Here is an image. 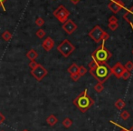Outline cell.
<instances>
[{"label": "cell", "mask_w": 133, "mask_h": 131, "mask_svg": "<svg viewBox=\"0 0 133 131\" xmlns=\"http://www.w3.org/2000/svg\"><path fill=\"white\" fill-rule=\"evenodd\" d=\"M74 105L77 106V108L81 112L85 113L94 105V100L88 95L87 89H85L74 99Z\"/></svg>", "instance_id": "6da1fadb"}, {"label": "cell", "mask_w": 133, "mask_h": 131, "mask_svg": "<svg viewBox=\"0 0 133 131\" xmlns=\"http://www.w3.org/2000/svg\"><path fill=\"white\" fill-rule=\"evenodd\" d=\"M91 76H94V78L99 82V83H102L106 82V80L109 79L110 76H111V67L108 64H101L98 65L95 68L90 70Z\"/></svg>", "instance_id": "7a4b0ae2"}, {"label": "cell", "mask_w": 133, "mask_h": 131, "mask_svg": "<svg viewBox=\"0 0 133 131\" xmlns=\"http://www.w3.org/2000/svg\"><path fill=\"white\" fill-rule=\"evenodd\" d=\"M92 60L95 61L97 64H106L110 58L111 57V53L109 51L107 48L104 47V41L102 42V45L101 47L97 48L92 54H91Z\"/></svg>", "instance_id": "3957f363"}, {"label": "cell", "mask_w": 133, "mask_h": 131, "mask_svg": "<svg viewBox=\"0 0 133 131\" xmlns=\"http://www.w3.org/2000/svg\"><path fill=\"white\" fill-rule=\"evenodd\" d=\"M89 37L94 41L95 43H99L100 41L108 40L110 38V35L105 32L100 26H95L89 32Z\"/></svg>", "instance_id": "277c9868"}, {"label": "cell", "mask_w": 133, "mask_h": 131, "mask_svg": "<svg viewBox=\"0 0 133 131\" xmlns=\"http://www.w3.org/2000/svg\"><path fill=\"white\" fill-rule=\"evenodd\" d=\"M74 50H75V46L68 39H64L57 46V51H59L64 57H68Z\"/></svg>", "instance_id": "5b68a950"}, {"label": "cell", "mask_w": 133, "mask_h": 131, "mask_svg": "<svg viewBox=\"0 0 133 131\" xmlns=\"http://www.w3.org/2000/svg\"><path fill=\"white\" fill-rule=\"evenodd\" d=\"M54 16H55V18L61 23H64L67 19H68L69 16H70V12L69 10L64 7V5H61L54 11Z\"/></svg>", "instance_id": "8992f818"}, {"label": "cell", "mask_w": 133, "mask_h": 131, "mask_svg": "<svg viewBox=\"0 0 133 131\" xmlns=\"http://www.w3.org/2000/svg\"><path fill=\"white\" fill-rule=\"evenodd\" d=\"M31 74L37 81H41L44 76H46L48 75V71L41 64H38V66L35 69L31 70Z\"/></svg>", "instance_id": "52a82bcc"}, {"label": "cell", "mask_w": 133, "mask_h": 131, "mask_svg": "<svg viewBox=\"0 0 133 131\" xmlns=\"http://www.w3.org/2000/svg\"><path fill=\"white\" fill-rule=\"evenodd\" d=\"M108 7L110 8V11H112L114 14H116V13H118L119 10L124 8L125 5L121 0H110V2L108 5Z\"/></svg>", "instance_id": "ba28073f"}, {"label": "cell", "mask_w": 133, "mask_h": 131, "mask_svg": "<svg viewBox=\"0 0 133 131\" xmlns=\"http://www.w3.org/2000/svg\"><path fill=\"white\" fill-rule=\"evenodd\" d=\"M63 27V29L68 34V35H72V34L77 29V25H76L72 19H67L66 21L63 24V27Z\"/></svg>", "instance_id": "9c48e42d"}, {"label": "cell", "mask_w": 133, "mask_h": 131, "mask_svg": "<svg viewBox=\"0 0 133 131\" xmlns=\"http://www.w3.org/2000/svg\"><path fill=\"white\" fill-rule=\"evenodd\" d=\"M125 70H126V69H125L124 66L121 64V63L118 62L113 66V68H111V73L117 78H121V75H122V73L124 72Z\"/></svg>", "instance_id": "30bf717a"}, {"label": "cell", "mask_w": 133, "mask_h": 131, "mask_svg": "<svg viewBox=\"0 0 133 131\" xmlns=\"http://www.w3.org/2000/svg\"><path fill=\"white\" fill-rule=\"evenodd\" d=\"M42 46H43V48L45 50V51H47V52L51 51V50L54 48V40L50 37H46V38L43 41Z\"/></svg>", "instance_id": "8fae6325"}, {"label": "cell", "mask_w": 133, "mask_h": 131, "mask_svg": "<svg viewBox=\"0 0 133 131\" xmlns=\"http://www.w3.org/2000/svg\"><path fill=\"white\" fill-rule=\"evenodd\" d=\"M123 18H124V19L126 20V21L128 22L130 26H131L132 28H133V5H132L131 8L129 9V10H127V13L126 14H124Z\"/></svg>", "instance_id": "7c38bea8"}, {"label": "cell", "mask_w": 133, "mask_h": 131, "mask_svg": "<svg viewBox=\"0 0 133 131\" xmlns=\"http://www.w3.org/2000/svg\"><path fill=\"white\" fill-rule=\"evenodd\" d=\"M26 57L29 59L30 61H34L38 57V53H37L35 49L32 48V49H30L29 51L26 53Z\"/></svg>", "instance_id": "4fadbf2b"}, {"label": "cell", "mask_w": 133, "mask_h": 131, "mask_svg": "<svg viewBox=\"0 0 133 131\" xmlns=\"http://www.w3.org/2000/svg\"><path fill=\"white\" fill-rule=\"evenodd\" d=\"M57 122H58V119L54 115H50L49 117L46 118V123H47L49 126L53 127L55 124H57Z\"/></svg>", "instance_id": "5bb4252c"}, {"label": "cell", "mask_w": 133, "mask_h": 131, "mask_svg": "<svg viewBox=\"0 0 133 131\" xmlns=\"http://www.w3.org/2000/svg\"><path fill=\"white\" fill-rule=\"evenodd\" d=\"M78 70H79V66H77V64L74 63L68 67V72L70 73V75H74V74H77Z\"/></svg>", "instance_id": "9a60e30c"}, {"label": "cell", "mask_w": 133, "mask_h": 131, "mask_svg": "<svg viewBox=\"0 0 133 131\" xmlns=\"http://www.w3.org/2000/svg\"><path fill=\"white\" fill-rule=\"evenodd\" d=\"M115 106L118 108V109H123V108H125V106H126V103H125V101L123 100V99H121V98H119V99H118L117 101L115 102Z\"/></svg>", "instance_id": "2e32d148"}, {"label": "cell", "mask_w": 133, "mask_h": 131, "mask_svg": "<svg viewBox=\"0 0 133 131\" xmlns=\"http://www.w3.org/2000/svg\"><path fill=\"white\" fill-rule=\"evenodd\" d=\"M12 37H13L12 34H11L10 31H8V30H5V32L2 34V38H3L5 41H6V42H9V41L12 39Z\"/></svg>", "instance_id": "e0dca14e"}, {"label": "cell", "mask_w": 133, "mask_h": 131, "mask_svg": "<svg viewBox=\"0 0 133 131\" xmlns=\"http://www.w3.org/2000/svg\"><path fill=\"white\" fill-rule=\"evenodd\" d=\"M72 119H70L69 117H66V118L63 119V126L64 127V128H71V127H72Z\"/></svg>", "instance_id": "ac0fdd59"}, {"label": "cell", "mask_w": 133, "mask_h": 131, "mask_svg": "<svg viewBox=\"0 0 133 131\" xmlns=\"http://www.w3.org/2000/svg\"><path fill=\"white\" fill-rule=\"evenodd\" d=\"M103 89H104V87H103V84H102V83H99V82H98V83L94 86V90L96 91L97 93L102 92V91H103Z\"/></svg>", "instance_id": "d6986e66"}, {"label": "cell", "mask_w": 133, "mask_h": 131, "mask_svg": "<svg viewBox=\"0 0 133 131\" xmlns=\"http://www.w3.org/2000/svg\"><path fill=\"white\" fill-rule=\"evenodd\" d=\"M35 35H36V37H38V38L42 39V38H44V37H45L46 33H45V31H44V29L40 28V29H38V30L36 31Z\"/></svg>", "instance_id": "ffe728a7"}, {"label": "cell", "mask_w": 133, "mask_h": 131, "mask_svg": "<svg viewBox=\"0 0 133 131\" xmlns=\"http://www.w3.org/2000/svg\"><path fill=\"white\" fill-rule=\"evenodd\" d=\"M130 76H131V73H130V71L125 70L124 72L122 73V75H121V78H123V79H124V80H128L129 78H130Z\"/></svg>", "instance_id": "44dd1931"}, {"label": "cell", "mask_w": 133, "mask_h": 131, "mask_svg": "<svg viewBox=\"0 0 133 131\" xmlns=\"http://www.w3.org/2000/svg\"><path fill=\"white\" fill-rule=\"evenodd\" d=\"M121 118H122L123 120H127V119L130 117V113L127 111V110H123V111L121 113Z\"/></svg>", "instance_id": "7402d4cb"}, {"label": "cell", "mask_w": 133, "mask_h": 131, "mask_svg": "<svg viewBox=\"0 0 133 131\" xmlns=\"http://www.w3.org/2000/svg\"><path fill=\"white\" fill-rule=\"evenodd\" d=\"M35 25L39 27H43V26L44 25V20L43 19L42 17H37L36 19H35Z\"/></svg>", "instance_id": "603a6c76"}, {"label": "cell", "mask_w": 133, "mask_h": 131, "mask_svg": "<svg viewBox=\"0 0 133 131\" xmlns=\"http://www.w3.org/2000/svg\"><path fill=\"white\" fill-rule=\"evenodd\" d=\"M124 67L127 71H130V72L131 70H133V62H131V61H128V62L125 64Z\"/></svg>", "instance_id": "cb8c5ba5"}, {"label": "cell", "mask_w": 133, "mask_h": 131, "mask_svg": "<svg viewBox=\"0 0 133 131\" xmlns=\"http://www.w3.org/2000/svg\"><path fill=\"white\" fill-rule=\"evenodd\" d=\"M87 73V69L85 68L84 67H82V66H81L79 67V70H78V74L80 75V76H83L84 75Z\"/></svg>", "instance_id": "d4e9b609"}, {"label": "cell", "mask_w": 133, "mask_h": 131, "mask_svg": "<svg viewBox=\"0 0 133 131\" xmlns=\"http://www.w3.org/2000/svg\"><path fill=\"white\" fill-rule=\"evenodd\" d=\"M108 27H109V28H110L111 31H115L116 29L118 28L119 25H118V23H111V24H109Z\"/></svg>", "instance_id": "484cf974"}, {"label": "cell", "mask_w": 133, "mask_h": 131, "mask_svg": "<svg viewBox=\"0 0 133 131\" xmlns=\"http://www.w3.org/2000/svg\"><path fill=\"white\" fill-rule=\"evenodd\" d=\"M38 66V63L36 62L35 60H34V61H30V63H29V67L31 68V70H33V69H35V67Z\"/></svg>", "instance_id": "4316f807"}, {"label": "cell", "mask_w": 133, "mask_h": 131, "mask_svg": "<svg viewBox=\"0 0 133 131\" xmlns=\"http://www.w3.org/2000/svg\"><path fill=\"white\" fill-rule=\"evenodd\" d=\"M99 64H97L95 61H91V62H90L89 63V68H90V70H91V69H93V68H95V67H97Z\"/></svg>", "instance_id": "83f0119b"}, {"label": "cell", "mask_w": 133, "mask_h": 131, "mask_svg": "<svg viewBox=\"0 0 133 131\" xmlns=\"http://www.w3.org/2000/svg\"><path fill=\"white\" fill-rule=\"evenodd\" d=\"M118 19L115 16H111L110 18H109V24H111V23H117Z\"/></svg>", "instance_id": "f1b7e54d"}, {"label": "cell", "mask_w": 133, "mask_h": 131, "mask_svg": "<svg viewBox=\"0 0 133 131\" xmlns=\"http://www.w3.org/2000/svg\"><path fill=\"white\" fill-rule=\"evenodd\" d=\"M80 75L78 74H74V75H71V78H72V80H74V81H78V80L80 79Z\"/></svg>", "instance_id": "f546056e"}, {"label": "cell", "mask_w": 133, "mask_h": 131, "mask_svg": "<svg viewBox=\"0 0 133 131\" xmlns=\"http://www.w3.org/2000/svg\"><path fill=\"white\" fill-rule=\"evenodd\" d=\"M6 1H7V0H0V7H1L4 11L6 10V9H5V3Z\"/></svg>", "instance_id": "4dcf8cb0"}, {"label": "cell", "mask_w": 133, "mask_h": 131, "mask_svg": "<svg viewBox=\"0 0 133 131\" xmlns=\"http://www.w3.org/2000/svg\"><path fill=\"white\" fill-rule=\"evenodd\" d=\"M5 117L1 113V112H0V126L5 122Z\"/></svg>", "instance_id": "1f68e13d"}, {"label": "cell", "mask_w": 133, "mask_h": 131, "mask_svg": "<svg viewBox=\"0 0 133 131\" xmlns=\"http://www.w3.org/2000/svg\"><path fill=\"white\" fill-rule=\"evenodd\" d=\"M81 0H71V2H72V4H74V5H76V4H78Z\"/></svg>", "instance_id": "d6a6232c"}, {"label": "cell", "mask_w": 133, "mask_h": 131, "mask_svg": "<svg viewBox=\"0 0 133 131\" xmlns=\"http://www.w3.org/2000/svg\"><path fill=\"white\" fill-rule=\"evenodd\" d=\"M121 131H129V130L126 129V128H121Z\"/></svg>", "instance_id": "836d02e7"}, {"label": "cell", "mask_w": 133, "mask_h": 131, "mask_svg": "<svg viewBox=\"0 0 133 131\" xmlns=\"http://www.w3.org/2000/svg\"><path fill=\"white\" fill-rule=\"evenodd\" d=\"M129 131H133V127H132L131 128H130V129H129Z\"/></svg>", "instance_id": "e575fe53"}, {"label": "cell", "mask_w": 133, "mask_h": 131, "mask_svg": "<svg viewBox=\"0 0 133 131\" xmlns=\"http://www.w3.org/2000/svg\"><path fill=\"white\" fill-rule=\"evenodd\" d=\"M22 131H28L27 129H24V130H22Z\"/></svg>", "instance_id": "d590c367"}, {"label": "cell", "mask_w": 133, "mask_h": 131, "mask_svg": "<svg viewBox=\"0 0 133 131\" xmlns=\"http://www.w3.org/2000/svg\"><path fill=\"white\" fill-rule=\"evenodd\" d=\"M132 54H133V50H132Z\"/></svg>", "instance_id": "8d00e7d4"}]
</instances>
